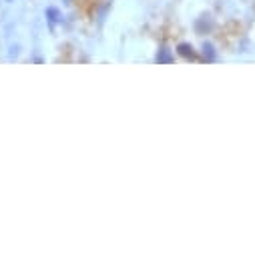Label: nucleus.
Wrapping results in <instances>:
<instances>
[{
  "label": "nucleus",
  "mask_w": 255,
  "mask_h": 255,
  "mask_svg": "<svg viewBox=\"0 0 255 255\" xmlns=\"http://www.w3.org/2000/svg\"><path fill=\"white\" fill-rule=\"evenodd\" d=\"M159 65H171V62L175 60V56L171 54V50L169 48H165V46H161L159 48V52H157V58H155Z\"/></svg>",
  "instance_id": "nucleus-1"
},
{
  "label": "nucleus",
  "mask_w": 255,
  "mask_h": 255,
  "mask_svg": "<svg viewBox=\"0 0 255 255\" xmlns=\"http://www.w3.org/2000/svg\"><path fill=\"white\" fill-rule=\"evenodd\" d=\"M177 52H179L183 58H195V50H193V46L187 44V42H179V44H177Z\"/></svg>",
  "instance_id": "nucleus-2"
},
{
  "label": "nucleus",
  "mask_w": 255,
  "mask_h": 255,
  "mask_svg": "<svg viewBox=\"0 0 255 255\" xmlns=\"http://www.w3.org/2000/svg\"><path fill=\"white\" fill-rule=\"evenodd\" d=\"M46 18H48V22H50V24H56V22H60V20H62V14H60V10H58V8L50 6V8H46Z\"/></svg>",
  "instance_id": "nucleus-3"
},
{
  "label": "nucleus",
  "mask_w": 255,
  "mask_h": 255,
  "mask_svg": "<svg viewBox=\"0 0 255 255\" xmlns=\"http://www.w3.org/2000/svg\"><path fill=\"white\" fill-rule=\"evenodd\" d=\"M203 54H205V60H207V62H213V60L217 58L215 48H213V44H209V42L203 44Z\"/></svg>",
  "instance_id": "nucleus-4"
}]
</instances>
